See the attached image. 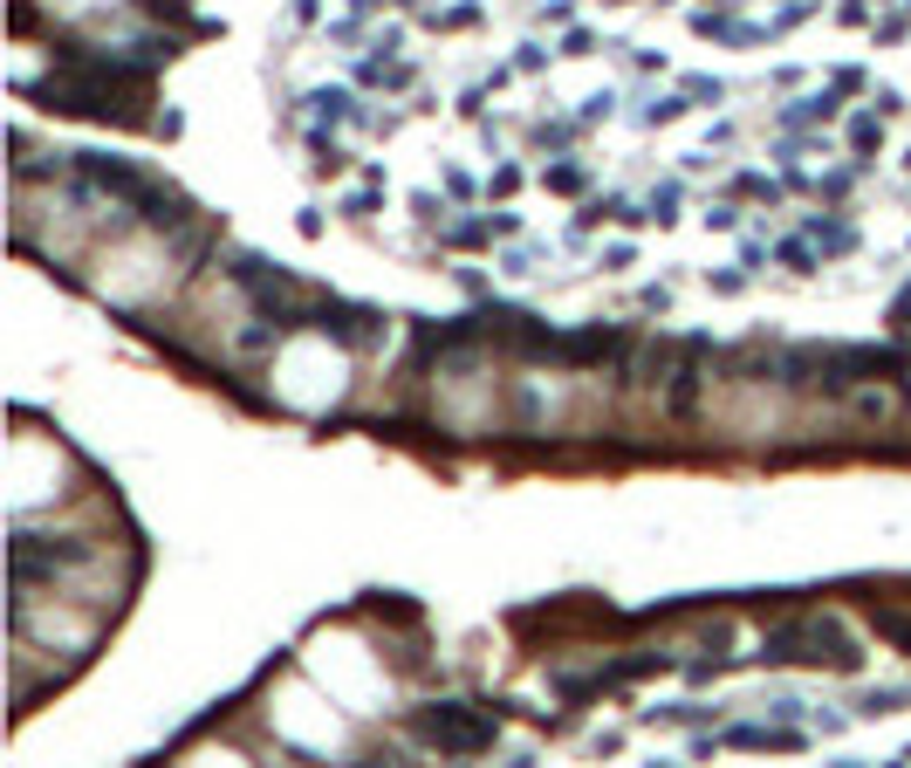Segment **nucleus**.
I'll return each mask as SVG.
<instances>
[{
    "mask_svg": "<svg viewBox=\"0 0 911 768\" xmlns=\"http://www.w3.org/2000/svg\"><path fill=\"white\" fill-rule=\"evenodd\" d=\"M419 728H425V741H439V748H453V755L493 741V728L480 721V713H466V707H432V713H419Z\"/></svg>",
    "mask_w": 911,
    "mask_h": 768,
    "instance_id": "obj_1",
    "label": "nucleus"
}]
</instances>
